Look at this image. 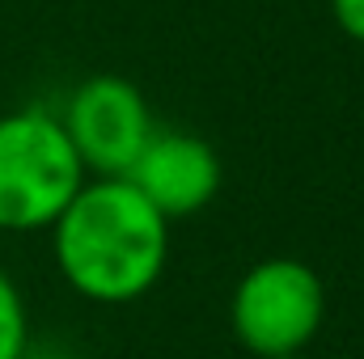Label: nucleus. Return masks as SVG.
I'll return each mask as SVG.
<instances>
[{
  "label": "nucleus",
  "mask_w": 364,
  "mask_h": 359,
  "mask_svg": "<svg viewBox=\"0 0 364 359\" xmlns=\"http://www.w3.org/2000/svg\"><path fill=\"white\" fill-rule=\"evenodd\" d=\"M331 13L352 43H364V0H331Z\"/></svg>",
  "instance_id": "nucleus-7"
},
{
  "label": "nucleus",
  "mask_w": 364,
  "mask_h": 359,
  "mask_svg": "<svg viewBox=\"0 0 364 359\" xmlns=\"http://www.w3.org/2000/svg\"><path fill=\"white\" fill-rule=\"evenodd\" d=\"M326 321V283L301 258H263L229 296L233 338L259 359L305 351Z\"/></svg>",
  "instance_id": "nucleus-3"
},
{
  "label": "nucleus",
  "mask_w": 364,
  "mask_h": 359,
  "mask_svg": "<svg viewBox=\"0 0 364 359\" xmlns=\"http://www.w3.org/2000/svg\"><path fill=\"white\" fill-rule=\"evenodd\" d=\"M81 182L85 165L55 114L38 106L0 114V233L51 228Z\"/></svg>",
  "instance_id": "nucleus-2"
},
{
  "label": "nucleus",
  "mask_w": 364,
  "mask_h": 359,
  "mask_svg": "<svg viewBox=\"0 0 364 359\" xmlns=\"http://www.w3.org/2000/svg\"><path fill=\"white\" fill-rule=\"evenodd\" d=\"M64 283L93 304H127L170 263V220L127 178H85L51 224Z\"/></svg>",
  "instance_id": "nucleus-1"
},
{
  "label": "nucleus",
  "mask_w": 364,
  "mask_h": 359,
  "mask_svg": "<svg viewBox=\"0 0 364 359\" xmlns=\"http://www.w3.org/2000/svg\"><path fill=\"white\" fill-rule=\"evenodd\" d=\"M60 123L85 174H97V178H123L144 153L149 136L157 131L144 93L114 72H97L90 81H81L68 97Z\"/></svg>",
  "instance_id": "nucleus-4"
},
{
  "label": "nucleus",
  "mask_w": 364,
  "mask_h": 359,
  "mask_svg": "<svg viewBox=\"0 0 364 359\" xmlns=\"http://www.w3.org/2000/svg\"><path fill=\"white\" fill-rule=\"evenodd\" d=\"M26 347H30V313L21 287L0 267V359H26Z\"/></svg>",
  "instance_id": "nucleus-6"
},
{
  "label": "nucleus",
  "mask_w": 364,
  "mask_h": 359,
  "mask_svg": "<svg viewBox=\"0 0 364 359\" xmlns=\"http://www.w3.org/2000/svg\"><path fill=\"white\" fill-rule=\"evenodd\" d=\"M123 178L166 220H186V216H199L216 199V190L225 182V165L203 136L153 131L144 153L136 157V165Z\"/></svg>",
  "instance_id": "nucleus-5"
}]
</instances>
